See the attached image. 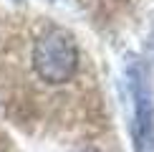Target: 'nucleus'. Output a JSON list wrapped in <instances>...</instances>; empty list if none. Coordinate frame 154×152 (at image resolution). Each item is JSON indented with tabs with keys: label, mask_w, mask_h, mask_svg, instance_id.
I'll list each match as a JSON object with an SVG mask.
<instances>
[{
	"label": "nucleus",
	"mask_w": 154,
	"mask_h": 152,
	"mask_svg": "<svg viewBox=\"0 0 154 152\" xmlns=\"http://www.w3.org/2000/svg\"><path fill=\"white\" fill-rule=\"evenodd\" d=\"M79 66V48L68 30L48 28L33 46V68L48 84H66Z\"/></svg>",
	"instance_id": "f03ea898"
},
{
	"label": "nucleus",
	"mask_w": 154,
	"mask_h": 152,
	"mask_svg": "<svg viewBox=\"0 0 154 152\" xmlns=\"http://www.w3.org/2000/svg\"><path fill=\"white\" fill-rule=\"evenodd\" d=\"M73 152H96L94 147H81V150H73Z\"/></svg>",
	"instance_id": "7ed1b4c3"
},
{
	"label": "nucleus",
	"mask_w": 154,
	"mask_h": 152,
	"mask_svg": "<svg viewBox=\"0 0 154 152\" xmlns=\"http://www.w3.org/2000/svg\"><path fill=\"white\" fill-rule=\"evenodd\" d=\"M124 89L131 109V144L134 152H154V86L149 66L129 53L124 59Z\"/></svg>",
	"instance_id": "f257e3e1"
}]
</instances>
